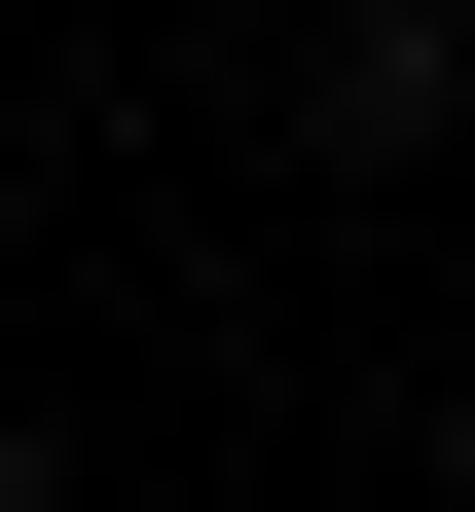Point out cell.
I'll use <instances>...</instances> for the list:
<instances>
[{
	"label": "cell",
	"instance_id": "6da1fadb",
	"mask_svg": "<svg viewBox=\"0 0 475 512\" xmlns=\"http://www.w3.org/2000/svg\"><path fill=\"white\" fill-rule=\"evenodd\" d=\"M439 74H475L439 0H329V37H293V110H329V147H439Z\"/></svg>",
	"mask_w": 475,
	"mask_h": 512
},
{
	"label": "cell",
	"instance_id": "7a4b0ae2",
	"mask_svg": "<svg viewBox=\"0 0 475 512\" xmlns=\"http://www.w3.org/2000/svg\"><path fill=\"white\" fill-rule=\"evenodd\" d=\"M0 512H74V476H37V403H0Z\"/></svg>",
	"mask_w": 475,
	"mask_h": 512
},
{
	"label": "cell",
	"instance_id": "3957f363",
	"mask_svg": "<svg viewBox=\"0 0 475 512\" xmlns=\"http://www.w3.org/2000/svg\"><path fill=\"white\" fill-rule=\"evenodd\" d=\"M439 476H475V366H439Z\"/></svg>",
	"mask_w": 475,
	"mask_h": 512
}]
</instances>
